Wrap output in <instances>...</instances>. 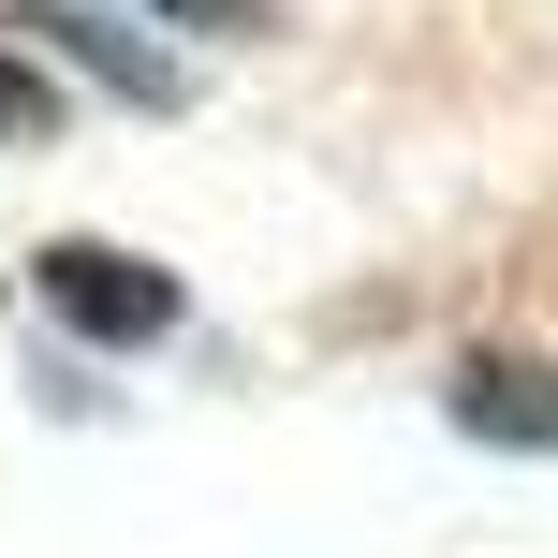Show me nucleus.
Instances as JSON below:
<instances>
[{"mask_svg":"<svg viewBox=\"0 0 558 558\" xmlns=\"http://www.w3.org/2000/svg\"><path fill=\"white\" fill-rule=\"evenodd\" d=\"M29 279H45V308H59L74 338H104V353H133V338H177V308H192L147 251H104V235H59Z\"/></svg>","mask_w":558,"mask_h":558,"instance_id":"f257e3e1","label":"nucleus"},{"mask_svg":"<svg viewBox=\"0 0 558 558\" xmlns=\"http://www.w3.org/2000/svg\"><path fill=\"white\" fill-rule=\"evenodd\" d=\"M15 29H29V45L59 59V74H88V88H118V104H147V118L177 104V59H162V45H133V15H104V0H29Z\"/></svg>","mask_w":558,"mask_h":558,"instance_id":"f03ea898","label":"nucleus"},{"mask_svg":"<svg viewBox=\"0 0 558 558\" xmlns=\"http://www.w3.org/2000/svg\"><path fill=\"white\" fill-rule=\"evenodd\" d=\"M441 412L471 426V441H500V456H558V367L544 353H471L441 383Z\"/></svg>","mask_w":558,"mask_h":558,"instance_id":"7ed1b4c3","label":"nucleus"},{"mask_svg":"<svg viewBox=\"0 0 558 558\" xmlns=\"http://www.w3.org/2000/svg\"><path fill=\"white\" fill-rule=\"evenodd\" d=\"M45 118H59V104H45V88L15 74V59H0V133H15V147H45Z\"/></svg>","mask_w":558,"mask_h":558,"instance_id":"20e7f679","label":"nucleus"}]
</instances>
